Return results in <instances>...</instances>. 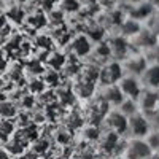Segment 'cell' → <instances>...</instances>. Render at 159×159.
Instances as JSON below:
<instances>
[{
	"instance_id": "cell-1",
	"label": "cell",
	"mask_w": 159,
	"mask_h": 159,
	"mask_svg": "<svg viewBox=\"0 0 159 159\" xmlns=\"http://www.w3.org/2000/svg\"><path fill=\"white\" fill-rule=\"evenodd\" d=\"M151 123L150 118L147 115H143L142 111H137L135 115H132L127 118V134L129 139H145L151 132Z\"/></svg>"
},
{
	"instance_id": "cell-2",
	"label": "cell",
	"mask_w": 159,
	"mask_h": 159,
	"mask_svg": "<svg viewBox=\"0 0 159 159\" xmlns=\"http://www.w3.org/2000/svg\"><path fill=\"white\" fill-rule=\"evenodd\" d=\"M154 151L145 139H127L126 150L121 157L124 159H153Z\"/></svg>"
},
{
	"instance_id": "cell-3",
	"label": "cell",
	"mask_w": 159,
	"mask_h": 159,
	"mask_svg": "<svg viewBox=\"0 0 159 159\" xmlns=\"http://www.w3.org/2000/svg\"><path fill=\"white\" fill-rule=\"evenodd\" d=\"M126 75L124 72V67H123V62L121 61H110L103 65L100 69V73H99V80L103 86H108V84H118L121 81V78Z\"/></svg>"
},
{
	"instance_id": "cell-4",
	"label": "cell",
	"mask_w": 159,
	"mask_h": 159,
	"mask_svg": "<svg viewBox=\"0 0 159 159\" xmlns=\"http://www.w3.org/2000/svg\"><path fill=\"white\" fill-rule=\"evenodd\" d=\"M118 86L121 89L124 99H132V100H139V97L142 96V92L145 89L139 76L127 75V73L121 78V81L118 83Z\"/></svg>"
},
{
	"instance_id": "cell-5",
	"label": "cell",
	"mask_w": 159,
	"mask_h": 159,
	"mask_svg": "<svg viewBox=\"0 0 159 159\" xmlns=\"http://www.w3.org/2000/svg\"><path fill=\"white\" fill-rule=\"evenodd\" d=\"M157 100H159V91H153V89H143L142 96L139 97L137 103H139V110L151 116L156 110H157Z\"/></svg>"
},
{
	"instance_id": "cell-6",
	"label": "cell",
	"mask_w": 159,
	"mask_h": 159,
	"mask_svg": "<svg viewBox=\"0 0 159 159\" xmlns=\"http://www.w3.org/2000/svg\"><path fill=\"white\" fill-rule=\"evenodd\" d=\"M105 121H107V124L110 127V132H115V134H118V135L127 134V118L118 108H113L107 115Z\"/></svg>"
},
{
	"instance_id": "cell-7",
	"label": "cell",
	"mask_w": 159,
	"mask_h": 159,
	"mask_svg": "<svg viewBox=\"0 0 159 159\" xmlns=\"http://www.w3.org/2000/svg\"><path fill=\"white\" fill-rule=\"evenodd\" d=\"M140 81L145 89L159 91V64H148L140 75Z\"/></svg>"
},
{
	"instance_id": "cell-8",
	"label": "cell",
	"mask_w": 159,
	"mask_h": 159,
	"mask_svg": "<svg viewBox=\"0 0 159 159\" xmlns=\"http://www.w3.org/2000/svg\"><path fill=\"white\" fill-rule=\"evenodd\" d=\"M123 62V67H124V72L127 75H134V76H139L143 73V70L147 69L148 65V59H145L142 56H132V57H126L121 61Z\"/></svg>"
},
{
	"instance_id": "cell-9",
	"label": "cell",
	"mask_w": 159,
	"mask_h": 159,
	"mask_svg": "<svg viewBox=\"0 0 159 159\" xmlns=\"http://www.w3.org/2000/svg\"><path fill=\"white\" fill-rule=\"evenodd\" d=\"M103 100L108 105H111L113 108H118L121 105V102L124 100V96H123L121 89H119V86L118 84L103 86Z\"/></svg>"
},
{
	"instance_id": "cell-10",
	"label": "cell",
	"mask_w": 159,
	"mask_h": 159,
	"mask_svg": "<svg viewBox=\"0 0 159 159\" xmlns=\"http://www.w3.org/2000/svg\"><path fill=\"white\" fill-rule=\"evenodd\" d=\"M110 49H111V59L116 61H123L127 57V45L126 40H123V37H116L108 43Z\"/></svg>"
},
{
	"instance_id": "cell-11",
	"label": "cell",
	"mask_w": 159,
	"mask_h": 159,
	"mask_svg": "<svg viewBox=\"0 0 159 159\" xmlns=\"http://www.w3.org/2000/svg\"><path fill=\"white\" fill-rule=\"evenodd\" d=\"M72 51L76 56H88L92 51V45L89 43V40L84 35H80L72 42Z\"/></svg>"
},
{
	"instance_id": "cell-12",
	"label": "cell",
	"mask_w": 159,
	"mask_h": 159,
	"mask_svg": "<svg viewBox=\"0 0 159 159\" xmlns=\"http://www.w3.org/2000/svg\"><path fill=\"white\" fill-rule=\"evenodd\" d=\"M15 132H16V127L11 119H2L0 121V142L2 143H7Z\"/></svg>"
},
{
	"instance_id": "cell-13",
	"label": "cell",
	"mask_w": 159,
	"mask_h": 159,
	"mask_svg": "<svg viewBox=\"0 0 159 159\" xmlns=\"http://www.w3.org/2000/svg\"><path fill=\"white\" fill-rule=\"evenodd\" d=\"M118 110L121 111L126 118H130L132 115H135L137 111H140L137 100H132V99H124V100L121 102V105L118 107Z\"/></svg>"
},
{
	"instance_id": "cell-14",
	"label": "cell",
	"mask_w": 159,
	"mask_h": 159,
	"mask_svg": "<svg viewBox=\"0 0 159 159\" xmlns=\"http://www.w3.org/2000/svg\"><path fill=\"white\" fill-rule=\"evenodd\" d=\"M18 115L16 105L11 102H0V118L2 119H11Z\"/></svg>"
},
{
	"instance_id": "cell-15",
	"label": "cell",
	"mask_w": 159,
	"mask_h": 159,
	"mask_svg": "<svg viewBox=\"0 0 159 159\" xmlns=\"http://www.w3.org/2000/svg\"><path fill=\"white\" fill-rule=\"evenodd\" d=\"M150 118V123H151V127L154 129V130H159V110L157 111H154L151 116H148Z\"/></svg>"
},
{
	"instance_id": "cell-16",
	"label": "cell",
	"mask_w": 159,
	"mask_h": 159,
	"mask_svg": "<svg viewBox=\"0 0 159 159\" xmlns=\"http://www.w3.org/2000/svg\"><path fill=\"white\" fill-rule=\"evenodd\" d=\"M19 159H37V153H34V151H29V153H22L21 156H19Z\"/></svg>"
},
{
	"instance_id": "cell-17",
	"label": "cell",
	"mask_w": 159,
	"mask_h": 159,
	"mask_svg": "<svg viewBox=\"0 0 159 159\" xmlns=\"http://www.w3.org/2000/svg\"><path fill=\"white\" fill-rule=\"evenodd\" d=\"M0 159H11V154L3 147H0Z\"/></svg>"
},
{
	"instance_id": "cell-18",
	"label": "cell",
	"mask_w": 159,
	"mask_h": 159,
	"mask_svg": "<svg viewBox=\"0 0 159 159\" xmlns=\"http://www.w3.org/2000/svg\"><path fill=\"white\" fill-rule=\"evenodd\" d=\"M153 8H159V0H147Z\"/></svg>"
},
{
	"instance_id": "cell-19",
	"label": "cell",
	"mask_w": 159,
	"mask_h": 159,
	"mask_svg": "<svg viewBox=\"0 0 159 159\" xmlns=\"http://www.w3.org/2000/svg\"><path fill=\"white\" fill-rule=\"evenodd\" d=\"M3 69H5V62H3V59H0V73L3 72Z\"/></svg>"
},
{
	"instance_id": "cell-20",
	"label": "cell",
	"mask_w": 159,
	"mask_h": 159,
	"mask_svg": "<svg viewBox=\"0 0 159 159\" xmlns=\"http://www.w3.org/2000/svg\"><path fill=\"white\" fill-rule=\"evenodd\" d=\"M154 157H157V159H159V145H157L156 150H154Z\"/></svg>"
},
{
	"instance_id": "cell-21",
	"label": "cell",
	"mask_w": 159,
	"mask_h": 159,
	"mask_svg": "<svg viewBox=\"0 0 159 159\" xmlns=\"http://www.w3.org/2000/svg\"><path fill=\"white\" fill-rule=\"evenodd\" d=\"M115 159H124V157H121V156H116Z\"/></svg>"
}]
</instances>
